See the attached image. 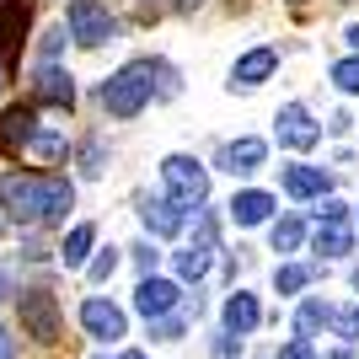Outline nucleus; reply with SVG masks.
<instances>
[{
  "label": "nucleus",
  "instance_id": "obj_1",
  "mask_svg": "<svg viewBox=\"0 0 359 359\" xmlns=\"http://www.w3.org/2000/svg\"><path fill=\"white\" fill-rule=\"evenodd\" d=\"M0 204L22 225H60L75 204V188L65 177H38V172H11L0 177Z\"/></svg>",
  "mask_w": 359,
  "mask_h": 359
},
{
  "label": "nucleus",
  "instance_id": "obj_2",
  "mask_svg": "<svg viewBox=\"0 0 359 359\" xmlns=\"http://www.w3.org/2000/svg\"><path fill=\"white\" fill-rule=\"evenodd\" d=\"M145 102H150V60L123 65L118 75L102 81V107L113 118H135V113H145Z\"/></svg>",
  "mask_w": 359,
  "mask_h": 359
},
{
  "label": "nucleus",
  "instance_id": "obj_3",
  "mask_svg": "<svg viewBox=\"0 0 359 359\" xmlns=\"http://www.w3.org/2000/svg\"><path fill=\"white\" fill-rule=\"evenodd\" d=\"M161 177H166V194H172L177 210H198V204L210 198V172H204L194 156H166Z\"/></svg>",
  "mask_w": 359,
  "mask_h": 359
},
{
  "label": "nucleus",
  "instance_id": "obj_4",
  "mask_svg": "<svg viewBox=\"0 0 359 359\" xmlns=\"http://www.w3.org/2000/svg\"><path fill=\"white\" fill-rule=\"evenodd\" d=\"M16 311H22V332H27V338L60 344L65 316H60V300L48 295V290H22V295H16Z\"/></svg>",
  "mask_w": 359,
  "mask_h": 359
},
{
  "label": "nucleus",
  "instance_id": "obj_5",
  "mask_svg": "<svg viewBox=\"0 0 359 359\" xmlns=\"http://www.w3.org/2000/svg\"><path fill=\"white\" fill-rule=\"evenodd\" d=\"M65 22H70V38H75V43H86V48L113 43V32H118V22H113L107 6H97V0H70Z\"/></svg>",
  "mask_w": 359,
  "mask_h": 359
},
{
  "label": "nucleus",
  "instance_id": "obj_6",
  "mask_svg": "<svg viewBox=\"0 0 359 359\" xmlns=\"http://www.w3.org/2000/svg\"><path fill=\"white\" fill-rule=\"evenodd\" d=\"M182 306V290L172 285V279H140V290H135V311L145 316V322H161V316H172Z\"/></svg>",
  "mask_w": 359,
  "mask_h": 359
},
{
  "label": "nucleus",
  "instance_id": "obj_7",
  "mask_svg": "<svg viewBox=\"0 0 359 359\" xmlns=\"http://www.w3.org/2000/svg\"><path fill=\"white\" fill-rule=\"evenodd\" d=\"M273 123H279V145H290V150H311L316 140H322V123H316L300 102H285Z\"/></svg>",
  "mask_w": 359,
  "mask_h": 359
},
{
  "label": "nucleus",
  "instance_id": "obj_8",
  "mask_svg": "<svg viewBox=\"0 0 359 359\" xmlns=\"http://www.w3.org/2000/svg\"><path fill=\"white\" fill-rule=\"evenodd\" d=\"M81 327H86L91 338H102V344H113V338H123V332H129V322H123V311L113 306V300L91 295L86 306H81Z\"/></svg>",
  "mask_w": 359,
  "mask_h": 359
},
{
  "label": "nucleus",
  "instance_id": "obj_9",
  "mask_svg": "<svg viewBox=\"0 0 359 359\" xmlns=\"http://www.w3.org/2000/svg\"><path fill=\"white\" fill-rule=\"evenodd\" d=\"M210 263H215V220L204 215V220H198L194 247H188V252H177V279H204V273H210Z\"/></svg>",
  "mask_w": 359,
  "mask_h": 359
},
{
  "label": "nucleus",
  "instance_id": "obj_10",
  "mask_svg": "<svg viewBox=\"0 0 359 359\" xmlns=\"http://www.w3.org/2000/svg\"><path fill=\"white\" fill-rule=\"evenodd\" d=\"M32 91H38V102H54V107H70L75 102V81H70V70H60V65H38Z\"/></svg>",
  "mask_w": 359,
  "mask_h": 359
},
{
  "label": "nucleus",
  "instance_id": "obj_11",
  "mask_svg": "<svg viewBox=\"0 0 359 359\" xmlns=\"http://www.w3.org/2000/svg\"><path fill=\"white\" fill-rule=\"evenodd\" d=\"M140 220H145V231H150V236H177L188 215H182L177 204H172V198H145V204H140Z\"/></svg>",
  "mask_w": 359,
  "mask_h": 359
},
{
  "label": "nucleus",
  "instance_id": "obj_12",
  "mask_svg": "<svg viewBox=\"0 0 359 359\" xmlns=\"http://www.w3.org/2000/svg\"><path fill=\"white\" fill-rule=\"evenodd\" d=\"M273 70H279V54H273V48H252V54H241V60H236L231 81H236V86H263Z\"/></svg>",
  "mask_w": 359,
  "mask_h": 359
},
{
  "label": "nucleus",
  "instance_id": "obj_13",
  "mask_svg": "<svg viewBox=\"0 0 359 359\" xmlns=\"http://www.w3.org/2000/svg\"><path fill=\"white\" fill-rule=\"evenodd\" d=\"M263 156H269V145H263V140H231V145H225V172H236V177H247V172H257V166H263Z\"/></svg>",
  "mask_w": 359,
  "mask_h": 359
},
{
  "label": "nucleus",
  "instance_id": "obj_14",
  "mask_svg": "<svg viewBox=\"0 0 359 359\" xmlns=\"http://www.w3.org/2000/svg\"><path fill=\"white\" fill-rule=\"evenodd\" d=\"M273 215V194H257V188H247V194L231 198V220L236 225H263Z\"/></svg>",
  "mask_w": 359,
  "mask_h": 359
},
{
  "label": "nucleus",
  "instance_id": "obj_15",
  "mask_svg": "<svg viewBox=\"0 0 359 359\" xmlns=\"http://www.w3.org/2000/svg\"><path fill=\"white\" fill-rule=\"evenodd\" d=\"M257 322H263V311H257V300H252V295H241V290H236V295L225 300V332H231V338L252 332Z\"/></svg>",
  "mask_w": 359,
  "mask_h": 359
},
{
  "label": "nucleus",
  "instance_id": "obj_16",
  "mask_svg": "<svg viewBox=\"0 0 359 359\" xmlns=\"http://www.w3.org/2000/svg\"><path fill=\"white\" fill-rule=\"evenodd\" d=\"M285 188L295 198H322L332 182H327V172H316V166H290V172H285Z\"/></svg>",
  "mask_w": 359,
  "mask_h": 359
},
{
  "label": "nucleus",
  "instance_id": "obj_17",
  "mask_svg": "<svg viewBox=\"0 0 359 359\" xmlns=\"http://www.w3.org/2000/svg\"><path fill=\"white\" fill-rule=\"evenodd\" d=\"M348 247H354V231H348V220H322V225H316V252L344 257Z\"/></svg>",
  "mask_w": 359,
  "mask_h": 359
},
{
  "label": "nucleus",
  "instance_id": "obj_18",
  "mask_svg": "<svg viewBox=\"0 0 359 359\" xmlns=\"http://www.w3.org/2000/svg\"><path fill=\"white\" fill-rule=\"evenodd\" d=\"M27 22V0H0V54H11Z\"/></svg>",
  "mask_w": 359,
  "mask_h": 359
},
{
  "label": "nucleus",
  "instance_id": "obj_19",
  "mask_svg": "<svg viewBox=\"0 0 359 359\" xmlns=\"http://www.w3.org/2000/svg\"><path fill=\"white\" fill-rule=\"evenodd\" d=\"M32 135H38V118H32V107H11V113L0 118V140H6V145H27Z\"/></svg>",
  "mask_w": 359,
  "mask_h": 359
},
{
  "label": "nucleus",
  "instance_id": "obj_20",
  "mask_svg": "<svg viewBox=\"0 0 359 359\" xmlns=\"http://www.w3.org/2000/svg\"><path fill=\"white\" fill-rule=\"evenodd\" d=\"M91 241H97V231H91V225H75L70 236H65V247H60L65 269H86V257H91Z\"/></svg>",
  "mask_w": 359,
  "mask_h": 359
},
{
  "label": "nucleus",
  "instance_id": "obj_21",
  "mask_svg": "<svg viewBox=\"0 0 359 359\" xmlns=\"http://www.w3.org/2000/svg\"><path fill=\"white\" fill-rule=\"evenodd\" d=\"M300 236H306V225H300V215H285V220L273 225V252H295Z\"/></svg>",
  "mask_w": 359,
  "mask_h": 359
},
{
  "label": "nucleus",
  "instance_id": "obj_22",
  "mask_svg": "<svg viewBox=\"0 0 359 359\" xmlns=\"http://www.w3.org/2000/svg\"><path fill=\"white\" fill-rule=\"evenodd\" d=\"M273 285H279V295H295V290L311 285V269H306V263H285V269L273 273Z\"/></svg>",
  "mask_w": 359,
  "mask_h": 359
},
{
  "label": "nucleus",
  "instance_id": "obj_23",
  "mask_svg": "<svg viewBox=\"0 0 359 359\" xmlns=\"http://www.w3.org/2000/svg\"><path fill=\"white\" fill-rule=\"evenodd\" d=\"M27 145L38 150V156H43V161H65V156H70V145H65L60 135H32Z\"/></svg>",
  "mask_w": 359,
  "mask_h": 359
},
{
  "label": "nucleus",
  "instance_id": "obj_24",
  "mask_svg": "<svg viewBox=\"0 0 359 359\" xmlns=\"http://www.w3.org/2000/svg\"><path fill=\"white\" fill-rule=\"evenodd\" d=\"M327 311H332V306H322V300H306V306H300V338H311V332L327 322Z\"/></svg>",
  "mask_w": 359,
  "mask_h": 359
},
{
  "label": "nucleus",
  "instance_id": "obj_25",
  "mask_svg": "<svg viewBox=\"0 0 359 359\" xmlns=\"http://www.w3.org/2000/svg\"><path fill=\"white\" fill-rule=\"evenodd\" d=\"M332 81H338V91H348V97H354V91H359V54L332 65Z\"/></svg>",
  "mask_w": 359,
  "mask_h": 359
},
{
  "label": "nucleus",
  "instance_id": "obj_26",
  "mask_svg": "<svg viewBox=\"0 0 359 359\" xmlns=\"http://www.w3.org/2000/svg\"><path fill=\"white\" fill-rule=\"evenodd\" d=\"M327 322L338 327V338H359V311H327Z\"/></svg>",
  "mask_w": 359,
  "mask_h": 359
},
{
  "label": "nucleus",
  "instance_id": "obj_27",
  "mask_svg": "<svg viewBox=\"0 0 359 359\" xmlns=\"http://www.w3.org/2000/svg\"><path fill=\"white\" fill-rule=\"evenodd\" d=\"M113 269H118V252H113V247H107V252L102 257H97V263H91V285H102V279H113Z\"/></svg>",
  "mask_w": 359,
  "mask_h": 359
},
{
  "label": "nucleus",
  "instance_id": "obj_28",
  "mask_svg": "<svg viewBox=\"0 0 359 359\" xmlns=\"http://www.w3.org/2000/svg\"><path fill=\"white\" fill-rule=\"evenodd\" d=\"M210 354H215V359H236V354H241V338H231V332H220V338H215V344H210Z\"/></svg>",
  "mask_w": 359,
  "mask_h": 359
},
{
  "label": "nucleus",
  "instance_id": "obj_29",
  "mask_svg": "<svg viewBox=\"0 0 359 359\" xmlns=\"http://www.w3.org/2000/svg\"><path fill=\"white\" fill-rule=\"evenodd\" d=\"M81 161H86V166H81L86 177H102V145H97V140H91V145L81 150Z\"/></svg>",
  "mask_w": 359,
  "mask_h": 359
},
{
  "label": "nucleus",
  "instance_id": "obj_30",
  "mask_svg": "<svg viewBox=\"0 0 359 359\" xmlns=\"http://www.w3.org/2000/svg\"><path fill=\"white\" fill-rule=\"evenodd\" d=\"M279 359H316L311 354V338H290V344L279 348Z\"/></svg>",
  "mask_w": 359,
  "mask_h": 359
},
{
  "label": "nucleus",
  "instance_id": "obj_31",
  "mask_svg": "<svg viewBox=\"0 0 359 359\" xmlns=\"http://www.w3.org/2000/svg\"><path fill=\"white\" fill-rule=\"evenodd\" d=\"M60 48H65V27H48V32H43V65L54 60Z\"/></svg>",
  "mask_w": 359,
  "mask_h": 359
},
{
  "label": "nucleus",
  "instance_id": "obj_32",
  "mask_svg": "<svg viewBox=\"0 0 359 359\" xmlns=\"http://www.w3.org/2000/svg\"><path fill=\"white\" fill-rule=\"evenodd\" d=\"M135 263L145 269V279L156 273V247H150V241H140V247H135Z\"/></svg>",
  "mask_w": 359,
  "mask_h": 359
},
{
  "label": "nucleus",
  "instance_id": "obj_33",
  "mask_svg": "<svg viewBox=\"0 0 359 359\" xmlns=\"http://www.w3.org/2000/svg\"><path fill=\"white\" fill-rule=\"evenodd\" d=\"M316 215H322V220H348V204H338V198H322V210H316Z\"/></svg>",
  "mask_w": 359,
  "mask_h": 359
},
{
  "label": "nucleus",
  "instance_id": "obj_34",
  "mask_svg": "<svg viewBox=\"0 0 359 359\" xmlns=\"http://www.w3.org/2000/svg\"><path fill=\"white\" fill-rule=\"evenodd\" d=\"M182 332V316H161V322H156V338H177Z\"/></svg>",
  "mask_w": 359,
  "mask_h": 359
},
{
  "label": "nucleus",
  "instance_id": "obj_35",
  "mask_svg": "<svg viewBox=\"0 0 359 359\" xmlns=\"http://www.w3.org/2000/svg\"><path fill=\"white\" fill-rule=\"evenodd\" d=\"M0 359H16V344H11V332L0 327Z\"/></svg>",
  "mask_w": 359,
  "mask_h": 359
},
{
  "label": "nucleus",
  "instance_id": "obj_36",
  "mask_svg": "<svg viewBox=\"0 0 359 359\" xmlns=\"http://www.w3.org/2000/svg\"><path fill=\"white\" fill-rule=\"evenodd\" d=\"M204 0H172V11H198Z\"/></svg>",
  "mask_w": 359,
  "mask_h": 359
},
{
  "label": "nucleus",
  "instance_id": "obj_37",
  "mask_svg": "<svg viewBox=\"0 0 359 359\" xmlns=\"http://www.w3.org/2000/svg\"><path fill=\"white\" fill-rule=\"evenodd\" d=\"M327 359H354V348H332V354Z\"/></svg>",
  "mask_w": 359,
  "mask_h": 359
},
{
  "label": "nucleus",
  "instance_id": "obj_38",
  "mask_svg": "<svg viewBox=\"0 0 359 359\" xmlns=\"http://www.w3.org/2000/svg\"><path fill=\"white\" fill-rule=\"evenodd\" d=\"M348 43H354V48H359V27H348Z\"/></svg>",
  "mask_w": 359,
  "mask_h": 359
},
{
  "label": "nucleus",
  "instance_id": "obj_39",
  "mask_svg": "<svg viewBox=\"0 0 359 359\" xmlns=\"http://www.w3.org/2000/svg\"><path fill=\"white\" fill-rule=\"evenodd\" d=\"M6 295H11V285H6V279H0V300H6Z\"/></svg>",
  "mask_w": 359,
  "mask_h": 359
},
{
  "label": "nucleus",
  "instance_id": "obj_40",
  "mask_svg": "<svg viewBox=\"0 0 359 359\" xmlns=\"http://www.w3.org/2000/svg\"><path fill=\"white\" fill-rule=\"evenodd\" d=\"M123 359H145V354H123Z\"/></svg>",
  "mask_w": 359,
  "mask_h": 359
},
{
  "label": "nucleus",
  "instance_id": "obj_41",
  "mask_svg": "<svg viewBox=\"0 0 359 359\" xmlns=\"http://www.w3.org/2000/svg\"><path fill=\"white\" fill-rule=\"evenodd\" d=\"M354 290H359V273H354Z\"/></svg>",
  "mask_w": 359,
  "mask_h": 359
}]
</instances>
